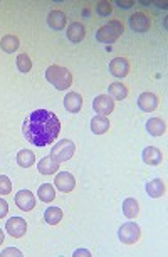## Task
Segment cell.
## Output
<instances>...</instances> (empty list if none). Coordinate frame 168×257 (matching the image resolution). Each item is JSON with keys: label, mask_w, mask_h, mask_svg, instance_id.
<instances>
[{"label": "cell", "mask_w": 168, "mask_h": 257, "mask_svg": "<svg viewBox=\"0 0 168 257\" xmlns=\"http://www.w3.org/2000/svg\"><path fill=\"white\" fill-rule=\"evenodd\" d=\"M24 136L35 146H47L59 136L61 123L57 116L47 110H35L27 116L22 126Z\"/></svg>", "instance_id": "obj_1"}, {"label": "cell", "mask_w": 168, "mask_h": 257, "mask_svg": "<svg viewBox=\"0 0 168 257\" xmlns=\"http://www.w3.org/2000/svg\"><path fill=\"white\" fill-rule=\"evenodd\" d=\"M46 78L59 91L69 89L71 84H73V76L62 66H49L46 71Z\"/></svg>", "instance_id": "obj_2"}, {"label": "cell", "mask_w": 168, "mask_h": 257, "mask_svg": "<svg viewBox=\"0 0 168 257\" xmlns=\"http://www.w3.org/2000/svg\"><path fill=\"white\" fill-rule=\"evenodd\" d=\"M123 30H125L123 24L114 19V21H111L99 27L98 32H96V39H98V42H101V44H113L123 35Z\"/></svg>", "instance_id": "obj_3"}, {"label": "cell", "mask_w": 168, "mask_h": 257, "mask_svg": "<svg viewBox=\"0 0 168 257\" xmlns=\"http://www.w3.org/2000/svg\"><path fill=\"white\" fill-rule=\"evenodd\" d=\"M76 151V144L71 142V140H61L54 144L53 151H51V156L56 160V162L62 163V162H67V160L73 158Z\"/></svg>", "instance_id": "obj_4"}, {"label": "cell", "mask_w": 168, "mask_h": 257, "mask_svg": "<svg viewBox=\"0 0 168 257\" xmlns=\"http://www.w3.org/2000/svg\"><path fill=\"white\" fill-rule=\"evenodd\" d=\"M140 235H141V230H140L138 224H135V222L123 224V226L119 227V230H118L119 240H121L123 244H128V246L137 244L140 240Z\"/></svg>", "instance_id": "obj_5"}, {"label": "cell", "mask_w": 168, "mask_h": 257, "mask_svg": "<svg viewBox=\"0 0 168 257\" xmlns=\"http://www.w3.org/2000/svg\"><path fill=\"white\" fill-rule=\"evenodd\" d=\"M93 108L99 116H108L110 113H113L114 110V99L108 94H99L94 98Z\"/></svg>", "instance_id": "obj_6"}, {"label": "cell", "mask_w": 168, "mask_h": 257, "mask_svg": "<svg viewBox=\"0 0 168 257\" xmlns=\"http://www.w3.org/2000/svg\"><path fill=\"white\" fill-rule=\"evenodd\" d=\"M5 228L12 237L21 239V237L26 235V232H27V222L22 219V217H12V219L7 220Z\"/></svg>", "instance_id": "obj_7"}, {"label": "cell", "mask_w": 168, "mask_h": 257, "mask_svg": "<svg viewBox=\"0 0 168 257\" xmlns=\"http://www.w3.org/2000/svg\"><path fill=\"white\" fill-rule=\"evenodd\" d=\"M56 188L57 190L64 192V194H67V192H73L74 187H76V178L73 175L69 173V171H61V173L56 175Z\"/></svg>", "instance_id": "obj_8"}, {"label": "cell", "mask_w": 168, "mask_h": 257, "mask_svg": "<svg viewBox=\"0 0 168 257\" xmlns=\"http://www.w3.org/2000/svg\"><path fill=\"white\" fill-rule=\"evenodd\" d=\"M15 205L22 212H29L35 207V197L30 190H21L15 195Z\"/></svg>", "instance_id": "obj_9"}, {"label": "cell", "mask_w": 168, "mask_h": 257, "mask_svg": "<svg viewBox=\"0 0 168 257\" xmlns=\"http://www.w3.org/2000/svg\"><path fill=\"white\" fill-rule=\"evenodd\" d=\"M130 27L135 32H146L150 29V19L143 12H135L130 17Z\"/></svg>", "instance_id": "obj_10"}, {"label": "cell", "mask_w": 168, "mask_h": 257, "mask_svg": "<svg viewBox=\"0 0 168 257\" xmlns=\"http://www.w3.org/2000/svg\"><path fill=\"white\" fill-rule=\"evenodd\" d=\"M110 72L114 78H126L130 72V62L125 57H114L110 62Z\"/></svg>", "instance_id": "obj_11"}, {"label": "cell", "mask_w": 168, "mask_h": 257, "mask_svg": "<svg viewBox=\"0 0 168 257\" xmlns=\"http://www.w3.org/2000/svg\"><path fill=\"white\" fill-rule=\"evenodd\" d=\"M138 106L145 113H151L158 108V98L153 93H141L138 98Z\"/></svg>", "instance_id": "obj_12"}, {"label": "cell", "mask_w": 168, "mask_h": 257, "mask_svg": "<svg viewBox=\"0 0 168 257\" xmlns=\"http://www.w3.org/2000/svg\"><path fill=\"white\" fill-rule=\"evenodd\" d=\"M64 106L69 113H79L83 108V98L79 93H67V96L64 98Z\"/></svg>", "instance_id": "obj_13"}, {"label": "cell", "mask_w": 168, "mask_h": 257, "mask_svg": "<svg viewBox=\"0 0 168 257\" xmlns=\"http://www.w3.org/2000/svg\"><path fill=\"white\" fill-rule=\"evenodd\" d=\"M143 162H145L146 165H151V167H155V165H160L163 160V155L162 151L158 150V148L155 146H146L145 150H143Z\"/></svg>", "instance_id": "obj_14"}, {"label": "cell", "mask_w": 168, "mask_h": 257, "mask_svg": "<svg viewBox=\"0 0 168 257\" xmlns=\"http://www.w3.org/2000/svg\"><path fill=\"white\" fill-rule=\"evenodd\" d=\"M84 37H86V29H84L81 22H73L67 27V39H69L71 42L78 44L81 42Z\"/></svg>", "instance_id": "obj_15"}, {"label": "cell", "mask_w": 168, "mask_h": 257, "mask_svg": "<svg viewBox=\"0 0 168 257\" xmlns=\"http://www.w3.org/2000/svg\"><path fill=\"white\" fill-rule=\"evenodd\" d=\"M37 168L42 175H54L59 170V162H56L53 156H44L41 162H39Z\"/></svg>", "instance_id": "obj_16"}, {"label": "cell", "mask_w": 168, "mask_h": 257, "mask_svg": "<svg viewBox=\"0 0 168 257\" xmlns=\"http://www.w3.org/2000/svg\"><path fill=\"white\" fill-rule=\"evenodd\" d=\"M66 14L61 10H53L47 17V24H49L51 29L54 30H62L66 27Z\"/></svg>", "instance_id": "obj_17"}, {"label": "cell", "mask_w": 168, "mask_h": 257, "mask_svg": "<svg viewBox=\"0 0 168 257\" xmlns=\"http://www.w3.org/2000/svg\"><path fill=\"white\" fill-rule=\"evenodd\" d=\"M146 192L151 199H160L165 195V182L162 178H155L150 183H146Z\"/></svg>", "instance_id": "obj_18"}, {"label": "cell", "mask_w": 168, "mask_h": 257, "mask_svg": "<svg viewBox=\"0 0 168 257\" xmlns=\"http://www.w3.org/2000/svg\"><path fill=\"white\" fill-rule=\"evenodd\" d=\"M146 130L151 136H162V135H165V131H167V124L160 118H151V119H148V123H146Z\"/></svg>", "instance_id": "obj_19"}, {"label": "cell", "mask_w": 168, "mask_h": 257, "mask_svg": "<svg viewBox=\"0 0 168 257\" xmlns=\"http://www.w3.org/2000/svg\"><path fill=\"white\" fill-rule=\"evenodd\" d=\"M110 130V119L106 116H94L91 119V131L94 135H103Z\"/></svg>", "instance_id": "obj_20"}, {"label": "cell", "mask_w": 168, "mask_h": 257, "mask_svg": "<svg viewBox=\"0 0 168 257\" xmlns=\"http://www.w3.org/2000/svg\"><path fill=\"white\" fill-rule=\"evenodd\" d=\"M19 37L17 35H3L2 41H0V47H2L3 52H7V54H12V52H15L19 49Z\"/></svg>", "instance_id": "obj_21"}, {"label": "cell", "mask_w": 168, "mask_h": 257, "mask_svg": "<svg viewBox=\"0 0 168 257\" xmlns=\"http://www.w3.org/2000/svg\"><path fill=\"white\" fill-rule=\"evenodd\" d=\"M44 220H46L49 226H56V224H59L62 220V210L59 207H49V208H46Z\"/></svg>", "instance_id": "obj_22"}, {"label": "cell", "mask_w": 168, "mask_h": 257, "mask_svg": "<svg viewBox=\"0 0 168 257\" xmlns=\"http://www.w3.org/2000/svg\"><path fill=\"white\" fill-rule=\"evenodd\" d=\"M37 195H39V199H41V202L49 203L56 199V190H54V187L51 185V183H42V185L39 187V190H37Z\"/></svg>", "instance_id": "obj_23"}, {"label": "cell", "mask_w": 168, "mask_h": 257, "mask_svg": "<svg viewBox=\"0 0 168 257\" xmlns=\"http://www.w3.org/2000/svg\"><path fill=\"white\" fill-rule=\"evenodd\" d=\"M140 212V205L138 202L135 199H125V202H123V214L128 219H135V217L138 215Z\"/></svg>", "instance_id": "obj_24"}, {"label": "cell", "mask_w": 168, "mask_h": 257, "mask_svg": "<svg viewBox=\"0 0 168 257\" xmlns=\"http://www.w3.org/2000/svg\"><path fill=\"white\" fill-rule=\"evenodd\" d=\"M108 91H110V96L113 99H125L128 96V87L121 83H111Z\"/></svg>", "instance_id": "obj_25"}, {"label": "cell", "mask_w": 168, "mask_h": 257, "mask_svg": "<svg viewBox=\"0 0 168 257\" xmlns=\"http://www.w3.org/2000/svg\"><path fill=\"white\" fill-rule=\"evenodd\" d=\"M35 162V156L34 153H32L30 150H21L17 153V163H19V167H22V168H29L32 167Z\"/></svg>", "instance_id": "obj_26"}, {"label": "cell", "mask_w": 168, "mask_h": 257, "mask_svg": "<svg viewBox=\"0 0 168 257\" xmlns=\"http://www.w3.org/2000/svg\"><path fill=\"white\" fill-rule=\"evenodd\" d=\"M17 69L24 72V74H27L30 69H32V61H30V57L27 54H19L17 56Z\"/></svg>", "instance_id": "obj_27"}, {"label": "cell", "mask_w": 168, "mask_h": 257, "mask_svg": "<svg viewBox=\"0 0 168 257\" xmlns=\"http://www.w3.org/2000/svg\"><path fill=\"white\" fill-rule=\"evenodd\" d=\"M12 192V183L10 178L5 175H0V195H7Z\"/></svg>", "instance_id": "obj_28"}, {"label": "cell", "mask_w": 168, "mask_h": 257, "mask_svg": "<svg viewBox=\"0 0 168 257\" xmlns=\"http://www.w3.org/2000/svg\"><path fill=\"white\" fill-rule=\"evenodd\" d=\"M96 12H98L101 17H106V15H110L111 12H113V9H111V3L110 2H98V5H96Z\"/></svg>", "instance_id": "obj_29"}, {"label": "cell", "mask_w": 168, "mask_h": 257, "mask_svg": "<svg viewBox=\"0 0 168 257\" xmlns=\"http://www.w3.org/2000/svg\"><path fill=\"white\" fill-rule=\"evenodd\" d=\"M0 256H2V257H7V256L21 257V256H22V252L19 251V249H12V247H9V249H5V251H3V252H0Z\"/></svg>", "instance_id": "obj_30"}, {"label": "cell", "mask_w": 168, "mask_h": 257, "mask_svg": "<svg viewBox=\"0 0 168 257\" xmlns=\"http://www.w3.org/2000/svg\"><path fill=\"white\" fill-rule=\"evenodd\" d=\"M7 212H9V203H7L3 199H0V219H2V217H5Z\"/></svg>", "instance_id": "obj_31"}, {"label": "cell", "mask_w": 168, "mask_h": 257, "mask_svg": "<svg viewBox=\"0 0 168 257\" xmlns=\"http://www.w3.org/2000/svg\"><path fill=\"white\" fill-rule=\"evenodd\" d=\"M118 5L121 7V9H131V7L135 5L133 0H130V2H121V0H118Z\"/></svg>", "instance_id": "obj_32"}, {"label": "cell", "mask_w": 168, "mask_h": 257, "mask_svg": "<svg viewBox=\"0 0 168 257\" xmlns=\"http://www.w3.org/2000/svg\"><path fill=\"white\" fill-rule=\"evenodd\" d=\"M79 256H84V257H89L91 252H87L86 249H79V251L74 252V257H79Z\"/></svg>", "instance_id": "obj_33"}, {"label": "cell", "mask_w": 168, "mask_h": 257, "mask_svg": "<svg viewBox=\"0 0 168 257\" xmlns=\"http://www.w3.org/2000/svg\"><path fill=\"white\" fill-rule=\"evenodd\" d=\"M155 5H157V7H163V9H165L167 3H165V2H163V3H162V2H157V3H155Z\"/></svg>", "instance_id": "obj_34"}, {"label": "cell", "mask_w": 168, "mask_h": 257, "mask_svg": "<svg viewBox=\"0 0 168 257\" xmlns=\"http://www.w3.org/2000/svg\"><path fill=\"white\" fill-rule=\"evenodd\" d=\"M2 242H3V232L0 230V244H2Z\"/></svg>", "instance_id": "obj_35"}]
</instances>
